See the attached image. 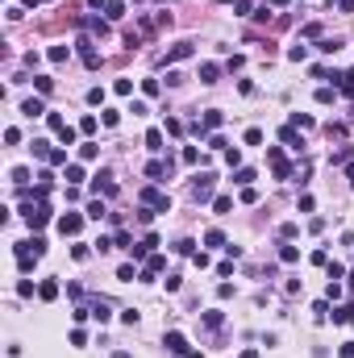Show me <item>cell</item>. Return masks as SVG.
Segmentation results:
<instances>
[{
	"label": "cell",
	"mask_w": 354,
	"mask_h": 358,
	"mask_svg": "<svg viewBox=\"0 0 354 358\" xmlns=\"http://www.w3.org/2000/svg\"><path fill=\"white\" fill-rule=\"evenodd\" d=\"M142 204H146V209H155V213H171V196L159 192V188H146V192H142Z\"/></svg>",
	"instance_id": "6da1fadb"
},
{
	"label": "cell",
	"mask_w": 354,
	"mask_h": 358,
	"mask_svg": "<svg viewBox=\"0 0 354 358\" xmlns=\"http://www.w3.org/2000/svg\"><path fill=\"white\" fill-rule=\"evenodd\" d=\"M75 46H79V59H84V67H92V71H96V67H100V54H96V42H92V38H79Z\"/></svg>",
	"instance_id": "7a4b0ae2"
},
{
	"label": "cell",
	"mask_w": 354,
	"mask_h": 358,
	"mask_svg": "<svg viewBox=\"0 0 354 358\" xmlns=\"http://www.w3.org/2000/svg\"><path fill=\"white\" fill-rule=\"evenodd\" d=\"M79 229H84V217H79V213H67V217H58V234H63V238H75Z\"/></svg>",
	"instance_id": "3957f363"
},
{
	"label": "cell",
	"mask_w": 354,
	"mask_h": 358,
	"mask_svg": "<svg viewBox=\"0 0 354 358\" xmlns=\"http://www.w3.org/2000/svg\"><path fill=\"white\" fill-rule=\"evenodd\" d=\"M192 196H196V200H208V196H212V175H208V171L192 179Z\"/></svg>",
	"instance_id": "277c9868"
},
{
	"label": "cell",
	"mask_w": 354,
	"mask_h": 358,
	"mask_svg": "<svg viewBox=\"0 0 354 358\" xmlns=\"http://www.w3.org/2000/svg\"><path fill=\"white\" fill-rule=\"evenodd\" d=\"M92 192H104V196H117V183H113V175H109V171H100V175H96V183H92Z\"/></svg>",
	"instance_id": "5b68a950"
},
{
	"label": "cell",
	"mask_w": 354,
	"mask_h": 358,
	"mask_svg": "<svg viewBox=\"0 0 354 358\" xmlns=\"http://www.w3.org/2000/svg\"><path fill=\"white\" fill-rule=\"evenodd\" d=\"M163 346H167L171 354H187V338H183V333H167V338H163Z\"/></svg>",
	"instance_id": "8992f818"
},
{
	"label": "cell",
	"mask_w": 354,
	"mask_h": 358,
	"mask_svg": "<svg viewBox=\"0 0 354 358\" xmlns=\"http://www.w3.org/2000/svg\"><path fill=\"white\" fill-rule=\"evenodd\" d=\"M183 59H192V42H179V46H171V54H167V63H183Z\"/></svg>",
	"instance_id": "52a82bcc"
},
{
	"label": "cell",
	"mask_w": 354,
	"mask_h": 358,
	"mask_svg": "<svg viewBox=\"0 0 354 358\" xmlns=\"http://www.w3.org/2000/svg\"><path fill=\"white\" fill-rule=\"evenodd\" d=\"M279 137H283V142H288L292 150H300L304 142H300V133H296V125H283V129H279Z\"/></svg>",
	"instance_id": "ba28073f"
},
{
	"label": "cell",
	"mask_w": 354,
	"mask_h": 358,
	"mask_svg": "<svg viewBox=\"0 0 354 358\" xmlns=\"http://www.w3.org/2000/svg\"><path fill=\"white\" fill-rule=\"evenodd\" d=\"M217 75H221L217 63H204V67H200V84H217Z\"/></svg>",
	"instance_id": "9c48e42d"
},
{
	"label": "cell",
	"mask_w": 354,
	"mask_h": 358,
	"mask_svg": "<svg viewBox=\"0 0 354 358\" xmlns=\"http://www.w3.org/2000/svg\"><path fill=\"white\" fill-rule=\"evenodd\" d=\"M104 17H109V21H121V17H125V4H121V0H109V4H104Z\"/></svg>",
	"instance_id": "30bf717a"
},
{
	"label": "cell",
	"mask_w": 354,
	"mask_h": 358,
	"mask_svg": "<svg viewBox=\"0 0 354 358\" xmlns=\"http://www.w3.org/2000/svg\"><path fill=\"white\" fill-rule=\"evenodd\" d=\"M38 296H42V300H54V296H58V283H54V279H42V283H38Z\"/></svg>",
	"instance_id": "8fae6325"
},
{
	"label": "cell",
	"mask_w": 354,
	"mask_h": 358,
	"mask_svg": "<svg viewBox=\"0 0 354 358\" xmlns=\"http://www.w3.org/2000/svg\"><path fill=\"white\" fill-rule=\"evenodd\" d=\"M21 113H25V117H42L46 105H42V100H25V105H21Z\"/></svg>",
	"instance_id": "7c38bea8"
},
{
	"label": "cell",
	"mask_w": 354,
	"mask_h": 358,
	"mask_svg": "<svg viewBox=\"0 0 354 358\" xmlns=\"http://www.w3.org/2000/svg\"><path fill=\"white\" fill-rule=\"evenodd\" d=\"M96 154H100V146H96V142H84V146H79V158H84V163H92Z\"/></svg>",
	"instance_id": "4fadbf2b"
},
{
	"label": "cell",
	"mask_w": 354,
	"mask_h": 358,
	"mask_svg": "<svg viewBox=\"0 0 354 358\" xmlns=\"http://www.w3.org/2000/svg\"><path fill=\"white\" fill-rule=\"evenodd\" d=\"M288 59H292V63H304V59H309V46H300V42H296V46L288 50Z\"/></svg>",
	"instance_id": "5bb4252c"
},
{
	"label": "cell",
	"mask_w": 354,
	"mask_h": 358,
	"mask_svg": "<svg viewBox=\"0 0 354 358\" xmlns=\"http://www.w3.org/2000/svg\"><path fill=\"white\" fill-rule=\"evenodd\" d=\"M204 246H225V234H221V229H208V234H204Z\"/></svg>",
	"instance_id": "9a60e30c"
},
{
	"label": "cell",
	"mask_w": 354,
	"mask_h": 358,
	"mask_svg": "<svg viewBox=\"0 0 354 358\" xmlns=\"http://www.w3.org/2000/svg\"><path fill=\"white\" fill-rule=\"evenodd\" d=\"M217 125H221V113H217V109H208V113H204V125H200V129H217Z\"/></svg>",
	"instance_id": "2e32d148"
},
{
	"label": "cell",
	"mask_w": 354,
	"mask_h": 358,
	"mask_svg": "<svg viewBox=\"0 0 354 358\" xmlns=\"http://www.w3.org/2000/svg\"><path fill=\"white\" fill-rule=\"evenodd\" d=\"M146 146H150V150H163V129H150V133H146Z\"/></svg>",
	"instance_id": "e0dca14e"
},
{
	"label": "cell",
	"mask_w": 354,
	"mask_h": 358,
	"mask_svg": "<svg viewBox=\"0 0 354 358\" xmlns=\"http://www.w3.org/2000/svg\"><path fill=\"white\" fill-rule=\"evenodd\" d=\"M113 92H117V96H129V92H134V79H117Z\"/></svg>",
	"instance_id": "ac0fdd59"
},
{
	"label": "cell",
	"mask_w": 354,
	"mask_h": 358,
	"mask_svg": "<svg viewBox=\"0 0 354 358\" xmlns=\"http://www.w3.org/2000/svg\"><path fill=\"white\" fill-rule=\"evenodd\" d=\"M183 163H187V167L200 163V150H196V146H183Z\"/></svg>",
	"instance_id": "d6986e66"
},
{
	"label": "cell",
	"mask_w": 354,
	"mask_h": 358,
	"mask_svg": "<svg viewBox=\"0 0 354 358\" xmlns=\"http://www.w3.org/2000/svg\"><path fill=\"white\" fill-rule=\"evenodd\" d=\"M67 54H71L67 46H50V63H67Z\"/></svg>",
	"instance_id": "ffe728a7"
},
{
	"label": "cell",
	"mask_w": 354,
	"mask_h": 358,
	"mask_svg": "<svg viewBox=\"0 0 354 358\" xmlns=\"http://www.w3.org/2000/svg\"><path fill=\"white\" fill-rule=\"evenodd\" d=\"M33 88H38V92H50L54 79H50V75H33Z\"/></svg>",
	"instance_id": "44dd1931"
},
{
	"label": "cell",
	"mask_w": 354,
	"mask_h": 358,
	"mask_svg": "<svg viewBox=\"0 0 354 358\" xmlns=\"http://www.w3.org/2000/svg\"><path fill=\"white\" fill-rule=\"evenodd\" d=\"M92 317H96V321H100V325H104V321H109L113 313H109V304H104V300H100V304H96V308H92Z\"/></svg>",
	"instance_id": "7402d4cb"
},
{
	"label": "cell",
	"mask_w": 354,
	"mask_h": 358,
	"mask_svg": "<svg viewBox=\"0 0 354 358\" xmlns=\"http://www.w3.org/2000/svg\"><path fill=\"white\" fill-rule=\"evenodd\" d=\"M88 217H92V221H100V217H104V200H92V204H88Z\"/></svg>",
	"instance_id": "603a6c76"
},
{
	"label": "cell",
	"mask_w": 354,
	"mask_h": 358,
	"mask_svg": "<svg viewBox=\"0 0 354 358\" xmlns=\"http://www.w3.org/2000/svg\"><path fill=\"white\" fill-rule=\"evenodd\" d=\"M250 179H254V171H250V167H238V175H233V183H242V188H246Z\"/></svg>",
	"instance_id": "cb8c5ba5"
},
{
	"label": "cell",
	"mask_w": 354,
	"mask_h": 358,
	"mask_svg": "<svg viewBox=\"0 0 354 358\" xmlns=\"http://www.w3.org/2000/svg\"><path fill=\"white\" fill-rule=\"evenodd\" d=\"M142 92H146V96H159L163 88H159V79H142Z\"/></svg>",
	"instance_id": "d4e9b609"
},
{
	"label": "cell",
	"mask_w": 354,
	"mask_h": 358,
	"mask_svg": "<svg viewBox=\"0 0 354 358\" xmlns=\"http://www.w3.org/2000/svg\"><path fill=\"white\" fill-rule=\"evenodd\" d=\"M212 209H217V213H229L233 200H229V196H217V200H212Z\"/></svg>",
	"instance_id": "484cf974"
},
{
	"label": "cell",
	"mask_w": 354,
	"mask_h": 358,
	"mask_svg": "<svg viewBox=\"0 0 354 358\" xmlns=\"http://www.w3.org/2000/svg\"><path fill=\"white\" fill-rule=\"evenodd\" d=\"M279 258H283V262H296V258H300V250H296V246H283V250H279Z\"/></svg>",
	"instance_id": "4316f807"
},
{
	"label": "cell",
	"mask_w": 354,
	"mask_h": 358,
	"mask_svg": "<svg viewBox=\"0 0 354 358\" xmlns=\"http://www.w3.org/2000/svg\"><path fill=\"white\" fill-rule=\"evenodd\" d=\"M292 125H300V129H313V117H309V113H296V117H292Z\"/></svg>",
	"instance_id": "83f0119b"
},
{
	"label": "cell",
	"mask_w": 354,
	"mask_h": 358,
	"mask_svg": "<svg viewBox=\"0 0 354 358\" xmlns=\"http://www.w3.org/2000/svg\"><path fill=\"white\" fill-rule=\"evenodd\" d=\"M246 146H263V129H246Z\"/></svg>",
	"instance_id": "f1b7e54d"
},
{
	"label": "cell",
	"mask_w": 354,
	"mask_h": 358,
	"mask_svg": "<svg viewBox=\"0 0 354 358\" xmlns=\"http://www.w3.org/2000/svg\"><path fill=\"white\" fill-rule=\"evenodd\" d=\"M342 92H346V96H354V71L342 75Z\"/></svg>",
	"instance_id": "f546056e"
},
{
	"label": "cell",
	"mask_w": 354,
	"mask_h": 358,
	"mask_svg": "<svg viewBox=\"0 0 354 358\" xmlns=\"http://www.w3.org/2000/svg\"><path fill=\"white\" fill-rule=\"evenodd\" d=\"M46 163H54V167H63V163H67V150H50V158H46Z\"/></svg>",
	"instance_id": "4dcf8cb0"
},
{
	"label": "cell",
	"mask_w": 354,
	"mask_h": 358,
	"mask_svg": "<svg viewBox=\"0 0 354 358\" xmlns=\"http://www.w3.org/2000/svg\"><path fill=\"white\" fill-rule=\"evenodd\" d=\"M88 105H104V88H92L88 92Z\"/></svg>",
	"instance_id": "1f68e13d"
},
{
	"label": "cell",
	"mask_w": 354,
	"mask_h": 358,
	"mask_svg": "<svg viewBox=\"0 0 354 358\" xmlns=\"http://www.w3.org/2000/svg\"><path fill=\"white\" fill-rule=\"evenodd\" d=\"M67 179H71V183H79V179H84V167H75V163H71V167H67Z\"/></svg>",
	"instance_id": "d6a6232c"
},
{
	"label": "cell",
	"mask_w": 354,
	"mask_h": 358,
	"mask_svg": "<svg viewBox=\"0 0 354 358\" xmlns=\"http://www.w3.org/2000/svg\"><path fill=\"white\" fill-rule=\"evenodd\" d=\"M79 133H96V117H84V121H79Z\"/></svg>",
	"instance_id": "836d02e7"
},
{
	"label": "cell",
	"mask_w": 354,
	"mask_h": 358,
	"mask_svg": "<svg viewBox=\"0 0 354 358\" xmlns=\"http://www.w3.org/2000/svg\"><path fill=\"white\" fill-rule=\"evenodd\" d=\"M117 279H121V283H134V267H129V262H125V267L117 271Z\"/></svg>",
	"instance_id": "e575fe53"
},
{
	"label": "cell",
	"mask_w": 354,
	"mask_h": 358,
	"mask_svg": "<svg viewBox=\"0 0 354 358\" xmlns=\"http://www.w3.org/2000/svg\"><path fill=\"white\" fill-rule=\"evenodd\" d=\"M313 313H317V321H325V317H329V304H325V300H317V304H313Z\"/></svg>",
	"instance_id": "d590c367"
},
{
	"label": "cell",
	"mask_w": 354,
	"mask_h": 358,
	"mask_svg": "<svg viewBox=\"0 0 354 358\" xmlns=\"http://www.w3.org/2000/svg\"><path fill=\"white\" fill-rule=\"evenodd\" d=\"M325 296H329V300H342V283H338V279H329V292H325Z\"/></svg>",
	"instance_id": "8d00e7d4"
},
{
	"label": "cell",
	"mask_w": 354,
	"mask_h": 358,
	"mask_svg": "<svg viewBox=\"0 0 354 358\" xmlns=\"http://www.w3.org/2000/svg\"><path fill=\"white\" fill-rule=\"evenodd\" d=\"M338 354H342V358H354V342H342V346H338Z\"/></svg>",
	"instance_id": "74e56055"
},
{
	"label": "cell",
	"mask_w": 354,
	"mask_h": 358,
	"mask_svg": "<svg viewBox=\"0 0 354 358\" xmlns=\"http://www.w3.org/2000/svg\"><path fill=\"white\" fill-rule=\"evenodd\" d=\"M338 8L342 13H354V0H338Z\"/></svg>",
	"instance_id": "f35d334b"
},
{
	"label": "cell",
	"mask_w": 354,
	"mask_h": 358,
	"mask_svg": "<svg viewBox=\"0 0 354 358\" xmlns=\"http://www.w3.org/2000/svg\"><path fill=\"white\" fill-rule=\"evenodd\" d=\"M242 358H258V350H242Z\"/></svg>",
	"instance_id": "ab89813d"
},
{
	"label": "cell",
	"mask_w": 354,
	"mask_h": 358,
	"mask_svg": "<svg viewBox=\"0 0 354 358\" xmlns=\"http://www.w3.org/2000/svg\"><path fill=\"white\" fill-rule=\"evenodd\" d=\"M346 179H350V183H354V163H350V167H346Z\"/></svg>",
	"instance_id": "60d3db41"
},
{
	"label": "cell",
	"mask_w": 354,
	"mask_h": 358,
	"mask_svg": "<svg viewBox=\"0 0 354 358\" xmlns=\"http://www.w3.org/2000/svg\"><path fill=\"white\" fill-rule=\"evenodd\" d=\"M183 358H204V354H196V350H187V354H183Z\"/></svg>",
	"instance_id": "b9f144b4"
},
{
	"label": "cell",
	"mask_w": 354,
	"mask_h": 358,
	"mask_svg": "<svg viewBox=\"0 0 354 358\" xmlns=\"http://www.w3.org/2000/svg\"><path fill=\"white\" fill-rule=\"evenodd\" d=\"M221 4H225V0H221Z\"/></svg>",
	"instance_id": "7bdbcfd3"
}]
</instances>
